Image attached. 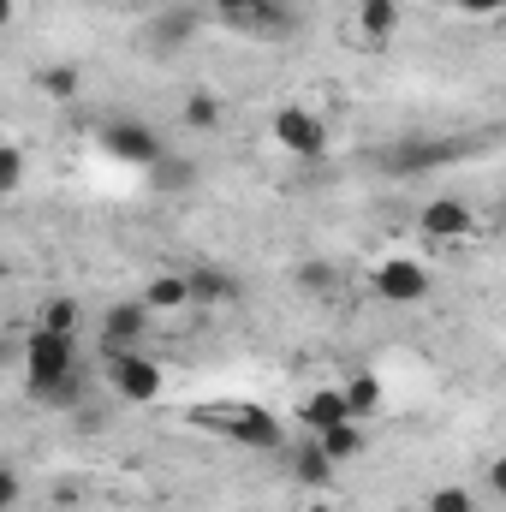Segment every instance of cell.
I'll list each match as a JSON object with an SVG mask.
<instances>
[{"label": "cell", "instance_id": "obj_1", "mask_svg": "<svg viewBox=\"0 0 506 512\" xmlns=\"http://www.w3.org/2000/svg\"><path fill=\"white\" fill-rule=\"evenodd\" d=\"M24 393L48 411H66L84 399V376H78V340L54 334V328H30L24 334Z\"/></svg>", "mask_w": 506, "mask_h": 512}, {"label": "cell", "instance_id": "obj_2", "mask_svg": "<svg viewBox=\"0 0 506 512\" xmlns=\"http://www.w3.org/2000/svg\"><path fill=\"white\" fill-rule=\"evenodd\" d=\"M191 429H209L233 447H251V453H286V429L274 411H262L251 399H221V405H191L185 411Z\"/></svg>", "mask_w": 506, "mask_h": 512}, {"label": "cell", "instance_id": "obj_3", "mask_svg": "<svg viewBox=\"0 0 506 512\" xmlns=\"http://www.w3.org/2000/svg\"><path fill=\"white\" fill-rule=\"evenodd\" d=\"M102 382H108L114 399H126V405H155L167 393V370L155 358H143L137 346H126V352H108L102 358Z\"/></svg>", "mask_w": 506, "mask_h": 512}, {"label": "cell", "instance_id": "obj_4", "mask_svg": "<svg viewBox=\"0 0 506 512\" xmlns=\"http://www.w3.org/2000/svg\"><path fill=\"white\" fill-rule=\"evenodd\" d=\"M268 131H274V143H280L292 161H322V155H328V126H322V114L304 108V102H280L274 120H268Z\"/></svg>", "mask_w": 506, "mask_h": 512}, {"label": "cell", "instance_id": "obj_5", "mask_svg": "<svg viewBox=\"0 0 506 512\" xmlns=\"http://www.w3.org/2000/svg\"><path fill=\"white\" fill-rule=\"evenodd\" d=\"M370 292L381 304H393V310H411V304L429 298V268L417 256H381L370 268Z\"/></svg>", "mask_w": 506, "mask_h": 512}, {"label": "cell", "instance_id": "obj_6", "mask_svg": "<svg viewBox=\"0 0 506 512\" xmlns=\"http://www.w3.org/2000/svg\"><path fill=\"white\" fill-rule=\"evenodd\" d=\"M102 149L114 155V161H126V167H155L161 155H167V143H161V131L155 126H143L137 114H114L108 126H102Z\"/></svg>", "mask_w": 506, "mask_h": 512}, {"label": "cell", "instance_id": "obj_7", "mask_svg": "<svg viewBox=\"0 0 506 512\" xmlns=\"http://www.w3.org/2000/svg\"><path fill=\"white\" fill-rule=\"evenodd\" d=\"M417 227H423V239H435V245H459V239H471L477 209H471L465 197H429V203L417 209Z\"/></svg>", "mask_w": 506, "mask_h": 512}, {"label": "cell", "instance_id": "obj_8", "mask_svg": "<svg viewBox=\"0 0 506 512\" xmlns=\"http://www.w3.org/2000/svg\"><path fill=\"white\" fill-rule=\"evenodd\" d=\"M96 334H102V358H108V352H126V346H143V334H149V310H143V298H120V304H108L102 322H96Z\"/></svg>", "mask_w": 506, "mask_h": 512}, {"label": "cell", "instance_id": "obj_9", "mask_svg": "<svg viewBox=\"0 0 506 512\" xmlns=\"http://www.w3.org/2000/svg\"><path fill=\"white\" fill-rule=\"evenodd\" d=\"M447 161H459V143L453 137H411V143L393 149L387 173L393 179H411V173H429V167H447Z\"/></svg>", "mask_w": 506, "mask_h": 512}, {"label": "cell", "instance_id": "obj_10", "mask_svg": "<svg viewBox=\"0 0 506 512\" xmlns=\"http://www.w3.org/2000/svg\"><path fill=\"white\" fill-rule=\"evenodd\" d=\"M185 286H191V304H239V298H245L239 274H227V268H215V262H197V268L185 274Z\"/></svg>", "mask_w": 506, "mask_h": 512}, {"label": "cell", "instance_id": "obj_11", "mask_svg": "<svg viewBox=\"0 0 506 512\" xmlns=\"http://www.w3.org/2000/svg\"><path fill=\"white\" fill-rule=\"evenodd\" d=\"M310 441L328 453V465H352V459L370 453V429H364L358 417H346V423H334V429H322V435H310Z\"/></svg>", "mask_w": 506, "mask_h": 512}, {"label": "cell", "instance_id": "obj_12", "mask_svg": "<svg viewBox=\"0 0 506 512\" xmlns=\"http://www.w3.org/2000/svg\"><path fill=\"white\" fill-rule=\"evenodd\" d=\"M286 459H292V477H298L304 489H316V495H328V489H334V477H340V465H328V453H322L316 441L286 447Z\"/></svg>", "mask_w": 506, "mask_h": 512}, {"label": "cell", "instance_id": "obj_13", "mask_svg": "<svg viewBox=\"0 0 506 512\" xmlns=\"http://www.w3.org/2000/svg\"><path fill=\"white\" fill-rule=\"evenodd\" d=\"M298 423H304L310 435L346 423V399H340V387H316V393H304V399H298Z\"/></svg>", "mask_w": 506, "mask_h": 512}, {"label": "cell", "instance_id": "obj_14", "mask_svg": "<svg viewBox=\"0 0 506 512\" xmlns=\"http://www.w3.org/2000/svg\"><path fill=\"white\" fill-rule=\"evenodd\" d=\"M197 30H203V18H197L191 6H167V12L149 18V42H155V48H179V42H191Z\"/></svg>", "mask_w": 506, "mask_h": 512}, {"label": "cell", "instance_id": "obj_15", "mask_svg": "<svg viewBox=\"0 0 506 512\" xmlns=\"http://www.w3.org/2000/svg\"><path fill=\"white\" fill-rule=\"evenodd\" d=\"M36 90H42L48 102H78V96H84V66H78V60L36 66Z\"/></svg>", "mask_w": 506, "mask_h": 512}, {"label": "cell", "instance_id": "obj_16", "mask_svg": "<svg viewBox=\"0 0 506 512\" xmlns=\"http://www.w3.org/2000/svg\"><path fill=\"white\" fill-rule=\"evenodd\" d=\"M340 399H346V417H358V423H370L381 405H387V387H381V376H370V370H358L352 382L340 387Z\"/></svg>", "mask_w": 506, "mask_h": 512}, {"label": "cell", "instance_id": "obj_17", "mask_svg": "<svg viewBox=\"0 0 506 512\" xmlns=\"http://www.w3.org/2000/svg\"><path fill=\"white\" fill-rule=\"evenodd\" d=\"M352 18H358V30H364L370 42H387V36L405 24V6H399V0H358Z\"/></svg>", "mask_w": 506, "mask_h": 512}, {"label": "cell", "instance_id": "obj_18", "mask_svg": "<svg viewBox=\"0 0 506 512\" xmlns=\"http://www.w3.org/2000/svg\"><path fill=\"white\" fill-rule=\"evenodd\" d=\"M137 298H143L149 316H155V310H191V286H185V274H155Z\"/></svg>", "mask_w": 506, "mask_h": 512}, {"label": "cell", "instance_id": "obj_19", "mask_svg": "<svg viewBox=\"0 0 506 512\" xmlns=\"http://www.w3.org/2000/svg\"><path fill=\"white\" fill-rule=\"evenodd\" d=\"M36 328H54V334H84V304L78 298H66V292H54V298H42V316H36Z\"/></svg>", "mask_w": 506, "mask_h": 512}, {"label": "cell", "instance_id": "obj_20", "mask_svg": "<svg viewBox=\"0 0 506 512\" xmlns=\"http://www.w3.org/2000/svg\"><path fill=\"white\" fill-rule=\"evenodd\" d=\"M221 114H227V102H221L215 90H191V96L179 102V120L191 131H221Z\"/></svg>", "mask_w": 506, "mask_h": 512}, {"label": "cell", "instance_id": "obj_21", "mask_svg": "<svg viewBox=\"0 0 506 512\" xmlns=\"http://www.w3.org/2000/svg\"><path fill=\"white\" fill-rule=\"evenodd\" d=\"M149 179H155V185H161V191H191V185H197V167H191V161H185V155H173V161H167V155H161V161H155V167H149Z\"/></svg>", "mask_w": 506, "mask_h": 512}, {"label": "cell", "instance_id": "obj_22", "mask_svg": "<svg viewBox=\"0 0 506 512\" xmlns=\"http://www.w3.org/2000/svg\"><path fill=\"white\" fill-rule=\"evenodd\" d=\"M24 173H30L24 149L18 143H0V197H18L24 191Z\"/></svg>", "mask_w": 506, "mask_h": 512}, {"label": "cell", "instance_id": "obj_23", "mask_svg": "<svg viewBox=\"0 0 506 512\" xmlns=\"http://www.w3.org/2000/svg\"><path fill=\"white\" fill-rule=\"evenodd\" d=\"M429 512H477V495L471 489H459V483H441V489H429Z\"/></svg>", "mask_w": 506, "mask_h": 512}, {"label": "cell", "instance_id": "obj_24", "mask_svg": "<svg viewBox=\"0 0 506 512\" xmlns=\"http://www.w3.org/2000/svg\"><path fill=\"white\" fill-rule=\"evenodd\" d=\"M298 286L304 292H334V268L328 262H298Z\"/></svg>", "mask_w": 506, "mask_h": 512}, {"label": "cell", "instance_id": "obj_25", "mask_svg": "<svg viewBox=\"0 0 506 512\" xmlns=\"http://www.w3.org/2000/svg\"><path fill=\"white\" fill-rule=\"evenodd\" d=\"M18 495H24V477L12 465H0V512H18Z\"/></svg>", "mask_w": 506, "mask_h": 512}, {"label": "cell", "instance_id": "obj_26", "mask_svg": "<svg viewBox=\"0 0 506 512\" xmlns=\"http://www.w3.org/2000/svg\"><path fill=\"white\" fill-rule=\"evenodd\" d=\"M453 6H459L465 18H495V12H501L506 0H453Z\"/></svg>", "mask_w": 506, "mask_h": 512}, {"label": "cell", "instance_id": "obj_27", "mask_svg": "<svg viewBox=\"0 0 506 512\" xmlns=\"http://www.w3.org/2000/svg\"><path fill=\"white\" fill-rule=\"evenodd\" d=\"M209 6H215L227 24H245V12H251V0H209Z\"/></svg>", "mask_w": 506, "mask_h": 512}, {"label": "cell", "instance_id": "obj_28", "mask_svg": "<svg viewBox=\"0 0 506 512\" xmlns=\"http://www.w3.org/2000/svg\"><path fill=\"white\" fill-rule=\"evenodd\" d=\"M12 18H18V0H0V30H6Z\"/></svg>", "mask_w": 506, "mask_h": 512}, {"label": "cell", "instance_id": "obj_29", "mask_svg": "<svg viewBox=\"0 0 506 512\" xmlns=\"http://www.w3.org/2000/svg\"><path fill=\"white\" fill-rule=\"evenodd\" d=\"M304 512H340V507H328V501H310V507H304Z\"/></svg>", "mask_w": 506, "mask_h": 512}, {"label": "cell", "instance_id": "obj_30", "mask_svg": "<svg viewBox=\"0 0 506 512\" xmlns=\"http://www.w3.org/2000/svg\"><path fill=\"white\" fill-rule=\"evenodd\" d=\"M251 6H286V0H251Z\"/></svg>", "mask_w": 506, "mask_h": 512}]
</instances>
